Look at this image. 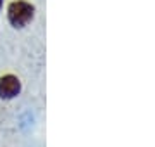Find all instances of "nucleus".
I'll return each mask as SVG.
<instances>
[{
    "label": "nucleus",
    "mask_w": 155,
    "mask_h": 147,
    "mask_svg": "<svg viewBox=\"0 0 155 147\" xmlns=\"http://www.w3.org/2000/svg\"><path fill=\"white\" fill-rule=\"evenodd\" d=\"M35 7L26 0H14L7 7V19L14 28H24L33 19Z\"/></svg>",
    "instance_id": "1"
},
{
    "label": "nucleus",
    "mask_w": 155,
    "mask_h": 147,
    "mask_svg": "<svg viewBox=\"0 0 155 147\" xmlns=\"http://www.w3.org/2000/svg\"><path fill=\"white\" fill-rule=\"evenodd\" d=\"M21 92V80L16 74H4L0 76V99L11 101Z\"/></svg>",
    "instance_id": "2"
},
{
    "label": "nucleus",
    "mask_w": 155,
    "mask_h": 147,
    "mask_svg": "<svg viewBox=\"0 0 155 147\" xmlns=\"http://www.w3.org/2000/svg\"><path fill=\"white\" fill-rule=\"evenodd\" d=\"M2 5H4V0H0V11H2Z\"/></svg>",
    "instance_id": "3"
}]
</instances>
